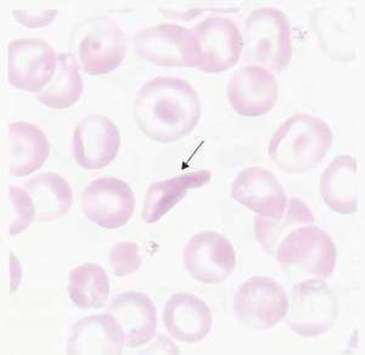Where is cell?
Segmentation results:
<instances>
[{
    "label": "cell",
    "mask_w": 365,
    "mask_h": 355,
    "mask_svg": "<svg viewBox=\"0 0 365 355\" xmlns=\"http://www.w3.org/2000/svg\"><path fill=\"white\" fill-rule=\"evenodd\" d=\"M210 170H196L180 174L166 180L153 182L146 190L143 220L148 224L158 223L168 212L187 196L191 189H200L211 182Z\"/></svg>",
    "instance_id": "21"
},
{
    "label": "cell",
    "mask_w": 365,
    "mask_h": 355,
    "mask_svg": "<svg viewBox=\"0 0 365 355\" xmlns=\"http://www.w3.org/2000/svg\"><path fill=\"white\" fill-rule=\"evenodd\" d=\"M108 313L116 319L125 334L129 349L149 344L156 336L158 310L149 296L137 291H127L113 298Z\"/></svg>",
    "instance_id": "16"
},
{
    "label": "cell",
    "mask_w": 365,
    "mask_h": 355,
    "mask_svg": "<svg viewBox=\"0 0 365 355\" xmlns=\"http://www.w3.org/2000/svg\"><path fill=\"white\" fill-rule=\"evenodd\" d=\"M334 135L327 122L307 113H296L279 127L270 139L272 161L287 173L316 168L331 148Z\"/></svg>",
    "instance_id": "2"
},
{
    "label": "cell",
    "mask_w": 365,
    "mask_h": 355,
    "mask_svg": "<svg viewBox=\"0 0 365 355\" xmlns=\"http://www.w3.org/2000/svg\"><path fill=\"white\" fill-rule=\"evenodd\" d=\"M81 207L91 223L113 230L125 227L133 217L135 195L132 187L118 178H99L84 189Z\"/></svg>",
    "instance_id": "10"
},
{
    "label": "cell",
    "mask_w": 365,
    "mask_h": 355,
    "mask_svg": "<svg viewBox=\"0 0 365 355\" xmlns=\"http://www.w3.org/2000/svg\"><path fill=\"white\" fill-rule=\"evenodd\" d=\"M134 120L150 140L172 144L187 137L201 118V101L185 79L156 77L134 100Z\"/></svg>",
    "instance_id": "1"
},
{
    "label": "cell",
    "mask_w": 365,
    "mask_h": 355,
    "mask_svg": "<svg viewBox=\"0 0 365 355\" xmlns=\"http://www.w3.org/2000/svg\"><path fill=\"white\" fill-rule=\"evenodd\" d=\"M67 292L71 301L81 309L101 308L110 296L108 274L99 264L79 265L71 270Z\"/></svg>",
    "instance_id": "25"
},
{
    "label": "cell",
    "mask_w": 365,
    "mask_h": 355,
    "mask_svg": "<svg viewBox=\"0 0 365 355\" xmlns=\"http://www.w3.org/2000/svg\"><path fill=\"white\" fill-rule=\"evenodd\" d=\"M232 197L250 211L274 219L284 215L289 202L278 178L262 167H250L237 174Z\"/></svg>",
    "instance_id": "15"
},
{
    "label": "cell",
    "mask_w": 365,
    "mask_h": 355,
    "mask_svg": "<svg viewBox=\"0 0 365 355\" xmlns=\"http://www.w3.org/2000/svg\"><path fill=\"white\" fill-rule=\"evenodd\" d=\"M120 134L108 117L89 115L81 120L72 138V151L77 165L83 170H103L118 155Z\"/></svg>",
    "instance_id": "12"
},
{
    "label": "cell",
    "mask_w": 365,
    "mask_h": 355,
    "mask_svg": "<svg viewBox=\"0 0 365 355\" xmlns=\"http://www.w3.org/2000/svg\"><path fill=\"white\" fill-rule=\"evenodd\" d=\"M9 200L13 206V220L10 223V236H16L26 232L31 224L37 220V211L29 192L17 186H10Z\"/></svg>",
    "instance_id": "26"
},
{
    "label": "cell",
    "mask_w": 365,
    "mask_h": 355,
    "mask_svg": "<svg viewBox=\"0 0 365 355\" xmlns=\"http://www.w3.org/2000/svg\"><path fill=\"white\" fill-rule=\"evenodd\" d=\"M161 341L162 336H158L156 342L153 346H150L145 351H141V353L143 354L144 353L145 354H179V349L175 347V344H168V346L165 347L163 344H161Z\"/></svg>",
    "instance_id": "29"
},
{
    "label": "cell",
    "mask_w": 365,
    "mask_h": 355,
    "mask_svg": "<svg viewBox=\"0 0 365 355\" xmlns=\"http://www.w3.org/2000/svg\"><path fill=\"white\" fill-rule=\"evenodd\" d=\"M313 223L314 215L309 207L299 198L292 197L287 202V210L280 218L257 215L255 218V235L264 252L274 257L275 249L285 236L296 227L312 225Z\"/></svg>",
    "instance_id": "24"
},
{
    "label": "cell",
    "mask_w": 365,
    "mask_h": 355,
    "mask_svg": "<svg viewBox=\"0 0 365 355\" xmlns=\"http://www.w3.org/2000/svg\"><path fill=\"white\" fill-rule=\"evenodd\" d=\"M125 346V334L110 313L81 319L71 329L66 351L70 355H120Z\"/></svg>",
    "instance_id": "18"
},
{
    "label": "cell",
    "mask_w": 365,
    "mask_h": 355,
    "mask_svg": "<svg viewBox=\"0 0 365 355\" xmlns=\"http://www.w3.org/2000/svg\"><path fill=\"white\" fill-rule=\"evenodd\" d=\"M237 320L256 330H268L287 318L289 297L277 281L268 277H252L237 289L234 297Z\"/></svg>",
    "instance_id": "6"
},
{
    "label": "cell",
    "mask_w": 365,
    "mask_h": 355,
    "mask_svg": "<svg viewBox=\"0 0 365 355\" xmlns=\"http://www.w3.org/2000/svg\"><path fill=\"white\" fill-rule=\"evenodd\" d=\"M125 50V32L116 21L100 19L79 41L81 67L87 75H108L122 63Z\"/></svg>",
    "instance_id": "14"
},
{
    "label": "cell",
    "mask_w": 365,
    "mask_h": 355,
    "mask_svg": "<svg viewBox=\"0 0 365 355\" xmlns=\"http://www.w3.org/2000/svg\"><path fill=\"white\" fill-rule=\"evenodd\" d=\"M13 15L21 25L29 27V29H41L49 26L55 17H58V10H48L42 13L31 14L25 10H14Z\"/></svg>",
    "instance_id": "28"
},
{
    "label": "cell",
    "mask_w": 365,
    "mask_h": 355,
    "mask_svg": "<svg viewBox=\"0 0 365 355\" xmlns=\"http://www.w3.org/2000/svg\"><path fill=\"white\" fill-rule=\"evenodd\" d=\"M242 39L246 61L257 62L278 73L289 66L292 58L290 21L278 9L261 8L250 14Z\"/></svg>",
    "instance_id": "3"
},
{
    "label": "cell",
    "mask_w": 365,
    "mask_h": 355,
    "mask_svg": "<svg viewBox=\"0 0 365 355\" xmlns=\"http://www.w3.org/2000/svg\"><path fill=\"white\" fill-rule=\"evenodd\" d=\"M187 273L206 285H218L232 275L237 254L232 242L217 232H201L192 236L182 254Z\"/></svg>",
    "instance_id": "11"
},
{
    "label": "cell",
    "mask_w": 365,
    "mask_h": 355,
    "mask_svg": "<svg viewBox=\"0 0 365 355\" xmlns=\"http://www.w3.org/2000/svg\"><path fill=\"white\" fill-rule=\"evenodd\" d=\"M227 96L237 115L261 117L272 111L278 100V82L269 70L249 65L232 76L227 87Z\"/></svg>",
    "instance_id": "13"
},
{
    "label": "cell",
    "mask_w": 365,
    "mask_h": 355,
    "mask_svg": "<svg viewBox=\"0 0 365 355\" xmlns=\"http://www.w3.org/2000/svg\"><path fill=\"white\" fill-rule=\"evenodd\" d=\"M287 326L304 339L319 337L331 330L339 318V302L322 279H307L291 291Z\"/></svg>",
    "instance_id": "5"
},
{
    "label": "cell",
    "mask_w": 365,
    "mask_h": 355,
    "mask_svg": "<svg viewBox=\"0 0 365 355\" xmlns=\"http://www.w3.org/2000/svg\"><path fill=\"white\" fill-rule=\"evenodd\" d=\"M358 162L351 155H340L320 177V196L324 203L340 215L358 211Z\"/></svg>",
    "instance_id": "20"
},
{
    "label": "cell",
    "mask_w": 365,
    "mask_h": 355,
    "mask_svg": "<svg viewBox=\"0 0 365 355\" xmlns=\"http://www.w3.org/2000/svg\"><path fill=\"white\" fill-rule=\"evenodd\" d=\"M197 65L206 73H220L235 66L244 51V39L230 19L210 16L192 29Z\"/></svg>",
    "instance_id": "7"
},
{
    "label": "cell",
    "mask_w": 365,
    "mask_h": 355,
    "mask_svg": "<svg viewBox=\"0 0 365 355\" xmlns=\"http://www.w3.org/2000/svg\"><path fill=\"white\" fill-rule=\"evenodd\" d=\"M108 260L113 273L118 277H128L140 268L141 260L139 246L130 241H120L108 253Z\"/></svg>",
    "instance_id": "27"
},
{
    "label": "cell",
    "mask_w": 365,
    "mask_h": 355,
    "mask_svg": "<svg viewBox=\"0 0 365 355\" xmlns=\"http://www.w3.org/2000/svg\"><path fill=\"white\" fill-rule=\"evenodd\" d=\"M137 54L162 67H196L197 51L192 29L161 24L141 29L134 37Z\"/></svg>",
    "instance_id": "9"
},
{
    "label": "cell",
    "mask_w": 365,
    "mask_h": 355,
    "mask_svg": "<svg viewBox=\"0 0 365 355\" xmlns=\"http://www.w3.org/2000/svg\"><path fill=\"white\" fill-rule=\"evenodd\" d=\"M274 257L284 270L327 280L336 267L337 248L328 232L312 224L285 236Z\"/></svg>",
    "instance_id": "4"
},
{
    "label": "cell",
    "mask_w": 365,
    "mask_h": 355,
    "mask_svg": "<svg viewBox=\"0 0 365 355\" xmlns=\"http://www.w3.org/2000/svg\"><path fill=\"white\" fill-rule=\"evenodd\" d=\"M163 322L173 339L192 344L204 341L210 335L213 315L201 298L187 292H179L167 302L163 310Z\"/></svg>",
    "instance_id": "17"
},
{
    "label": "cell",
    "mask_w": 365,
    "mask_h": 355,
    "mask_svg": "<svg viewBox=\"0 0 365 355\" xmlns=\"http://www.w3.org/2000/svg\"><path fill=\"white\" fill-rule=\"evenodd\" d=\"M83 79L79 63L71 53L58 56V68L51 82L37 94V100L46 108L65 110L78 103L83 94Z\"/></svg>",
    "instance_id": "23"
},
{
    "label": "cell",
    "mask_w": 365,
    "mask_h": 355,
    "mask_svg": "<svg viewBox=\"0 0 365 355\" xmlns=\"http://www.w3.org/2000/svg\"><path fill=\"white\" fill-rule=\"evenodd\" d=\"M8 135L10 175L27 177L42 168L50 155L49 140L42 129L29 122H14Z\"/></svg>",
    "instance_id": "19"
},
{
    "label": "cell",
    "mask_w": 365,
    "mask_h": 355,
    "mask_svg": "<svg viewBox=\"0 0 365 355\" xmlns=\"http://www.w3.org/2000/svg\"><path fill=\"white\" fill-rule=\"evenodd\" d=\"M34 201L37 222H53L63 218L73 203V192L66 179L58 173L37 174L24 184Z\"/></svg>",
    "instance_id": "22"
},
{
    "label": "cell",
    "mask_w": 365,
    "mask_h": 355,
    "mask_svg": "<svg viewBox=\"0 0 365 355\" xmlns=\"http://www.w3.org/2000/svg\"><path fill=\"white\" fill-rule=\"evenodd\" d=\"M58 68V56L48 41L22 38L8 46V81L19 91L41 93Z\"/></svg>",
    "instance_id": "8"
}]
</instances>
